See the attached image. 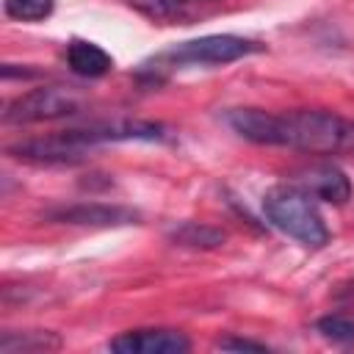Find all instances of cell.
I'll use <instances>...</instances> for the list:
<instances>
[{"mask_svg":"<svg viewBox=\"0 0 354 354\" xmlns=\"http://www.w3.org/2000/svg\"><path fill=\"white\" fill-rule=\"evenodd\" d=\"M6 152L14 160L33 163V166H75V163L86 160V149L66 141L61 136V130L53 136H44V138H28V141L8 144Z\"/></svg>","mask_w":354,"mask_h":354,"instance_id":"8992f818","label":"cell"},{"mask_svg":"<svg viewBox=\"0 0 354 354\" xmlns=\"http://www.w3.org/2000/svg\"><path fill=\"white\" fill-rule=\"evenodd\" d=\"M315 329L335 343H354V321L346 315H324L315 321Z\"/></svg>","mask_w":354,"mask_h":354,"instance_id":"9a60e30c","label":"cell"},{"mask_svg":"<svg viewBox=\"0 0 354 354\" xmlns=\"http://www.w3.org/2000/svg\"><path fill=\"white\" fill-rule=\"evenodd\" d=\"M196 3H216V0H196Z\"/></svg>","mask_w":354,"mask_h":354,"instance_id":"e0dca14e","label":"cell"},{"mask_svg":"<svg viewBox=\"0 0 354 354\" xmlns=\"http://www.w3.org/2000/svg\"><path fill=\"white\" fill-rule=\"evenodd\" d=\"M3 11L17 22H41L55 11V0H3Z\"/></svg>","mask_w":354,"mask_h":354,"instance_id":"5bb4252c","label":"cell"},{"mask_svg":"<svg viewBox=\"0 0 354 354\" xmlns=\"http://www.w3.org/2000/svg\"><path fill=\"white\" fill-rule=\"evenodd\" d=\"M44 218L55 224H75V227H122V224H136L141 216L124 205L77 202V205L53 207L44 213Z\"/></svg>","mask_w":354,"mask_h":354,"instance_id":"52a82bcc","label":"cell"},{"mask_svg":"<svg viewBox=\"0 0 354 354\" xmlns=\"http://www.w3.org/2000/svg\"><path fill=\"white\" fill-rule=\"evenodd\" d=\"M293 177H296L293 185H299L315 202L346 205L351 199V180L335 163H313L307 169H299Z\"/></svg>","mask_w":354,"mask_h":354,"instance_id":"ba28073f","label":"cell"},{"mask_svg":"<svg viewBox=\"0 0 354 354\" xmlns=\"http://www.w3.org/2000/svg\"><path fill=\"white\" fill-rule=\"evenodd\" d=\"M171 241L188 249H218L227 241V232L207 227V224H196V221H185L177 230H171Z\"/></svg>","mask_w":354,"mask_h":354,"instance_id":"4fadbf2b","label":"cell"},{"mask_svg":"<svg viewBox=\"0 0 354 354\" xmlns=\"http://www.w3.org/2000/svg\"><path fill=\"white\" fill-rule=\"evenodd\" d=\"M124 6L160 25H188L199 11L196 0H124Z\"/></svg>","mask_w":354,"mask_h":354,"instance_id":"8fae6325","label":"cell"},{"mask_svg":"<svg viewBox=\"0 0 354 354\" xmlns=\"http://www.w3.org/2000/svg\"><path fill=\"white\" fill-rule=\"evenodd\" d=\"M83 105V97L77 88L66 86H39L30 88L19 97H14L6 111L3 122L6 124H39V122H53L64 116H75Z\"/></svg>","mask_w":354,"mask_h":354,"instance_id":"277c9868","label":"cell"},{"mask_svg":"<svg viewBox=\"0 0 354 354\" xmlns=\"http://www.w3.org/2000/svg\"><path fill=\"white\" fill-rule=\"evenodd\" d=\"M224 122L243 141L260 147H288L310 155H354V119L321 111H263V108H232Z\"/></svg>","mask_w":354,"mask_h":354,"instance_id":"6da1fadb","label":"cell"},{"mask_svg":"<svg viewBox=\"0 0 354 354\" xmlns=\"http://www.w3.org/2000/svg\"><path fill=\"white\" fill-rule=\"evenodd\" d=\"M61 136L83 149L97 144H116V141H169L171 130L160 122L149 119H97L83 127L61 130Z\"/></svg>","mask_w":354,"mask_h":354,"instance_id":"5b68a950","label":"cell"},{"mask_svg":"<svg viewBox=\"0 0 354 354\" xmlns=\"http://www.w3.org/2000/svg\"><path fill=\"white\" fill-rule=\"evenodd\" d=\"M66 66L80 77H105L113 69V58L94 41L72 39L66 44Z\"/></svg>","mask_w":354,"mask_h":354,"instance_id":"30bf717a","label":"cell"},{"mask_svg":"<svg viewBox=\"0 0 354 354\" xmlns=\"http://www.w3.org/2000/svg\"><path fill=\"white\" fill-rule=\"evenodd\" d=\"M263 216L271 227L307 249H324L329 243V227L324 224L315 199L293 183L271 185L263 194Z\"/></svg>","mask_w":354,"mask_h":354,"instance_id":"3957f363","label":"cell"},{"mask_svg":"<svg viewBox=\"0 0 354 354\" xmlns=\"http://www.w3.org/2000/svg\"><path fill=\"white\" fill-rule=\"evenodd\" d=\"M266 47L254 39L235 36V33H207L199 39H188L180 44H171L169 50H160L158 55L147 58L141 64V75L155 80H163L174 69L185 66H224L232 61H241L246 55L263 53Z\"/></svg>","mask_w":354,"mask_h":354,"instance_id":"7a4b0ae2","label":"cell"},{"mask_svg":"<svg viewBox=\"0 0 354 354\" xmlns=\"http://www.w3.org/2000/svg\"><path fill=\"white\" fill-rule=\"evenodd\" d=\"M216 348H221V351H268L266 343L246 340V337H218Z\"/></svg>","mask_w":354,"mask_h":354,"instance_id":"2e32d148","label":"cell"},{"mask_svg":"<svg viewBox=\"0 0 354 354\" xmlns=\"http://www.w3.org/2000/svg\"><path fill=\"white\" fill-rule=\"evenodd\" d=\"M61 346H64L61 335L50 329L6 332L0 337V354H44V351H58Z\"/></svg>","mask_w":354,"mask_h":354,"instance_id":"7c38bea8","label":"cell"},{"mask_svg":"<svg viewBox=\"0 0 354 354\" xmlns=\"http://www.w3.org/2000/svg\"><path fill=\"white\" fill-rule=\"evenodd\" d=\"M119 354H185L191 340L177 329H130L108 343Z\"/></svg>","mask_w":354,"mask_h":354,"instance_id":"9c48e42d","label":"cell"}]
</instances>
